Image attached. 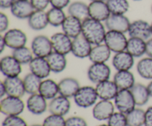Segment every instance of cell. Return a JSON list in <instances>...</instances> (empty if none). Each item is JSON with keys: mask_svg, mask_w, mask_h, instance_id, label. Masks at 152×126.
I'll return each instance as SVG.
<instances>
[{"mask_svg": "<svg viewBox=\"0 0 152 126\" xmlns=\"http://www.w3.org/2000/svg\"><path fill=\"white\" fill-rule=\"evenodd\" d=\"M106 32L105 25L102 22L90 17L83 22L82 35L93 46L104 43Z\"/></svg>", "mask_w": 152, "mask_h": 126, "instance_id": "1", "label": "cell"}, {"mask_svg": "<svg viewBox=\"0 0 152 126\" xmlns=\"http://www.w3.org/2000/svg\"><path fill=\"white\" fill-rule=\"evenodd\" d=\"M73 98L78 107L88 109L94 106L97 103L96 101L99 97L96 88L90 86H85L79 89Z\"/></svg>", "mask_w": 152, "mask_h": 126, "instance_id": "2", "label": "cell"}, {"mask_svg": "<svg viewBox=\"0 0 152 126\" xmlns=\"http://www.w3.org/2000/svg\"><path fill=\"white\" fill-rule=\"evenodd\" d=\"M25 107V103L20 97L6 96L0 102L1 112L6 117L19 116L24 112Z\"/></svg>", "mask_w": 152, "mask_h": 126, "instance_id": "3", "label": "cell"}, {"mask_svg": "<svg viewBox=\"0 0 152 126\" xmlns=\"http://www.w3.org/2000/svg\"><path fill=\"white\" fill-rule=\"evenodd\" d=\"M111 74V68L106 63H92L87 71L88 80L96 85L109 80Z\"/></svg>", "mask_w": 152, "mask_h": 126, "instance_id": "4", "label": "cell"}, {"mask_svg": "<svg viewBox=\"0 0 152 126\" xmlns=\"http://www.w3.org/2000/svg\"><path fill=\"white\" fill-rule=\"evenodd\" d=\"M128 38L123 32L108 30L104 43L108 46L112 53H117L126 50Z\"/></svg>", "mask_w": 152, "mask_h": 126, "instance_id": "5", "label": "cell"}, {"mask_svg": "<svg viewBox=\"0 0 152 126\" xmlns=\"http://www.w3.org/2000/svg\"><path fill=\"white\" fill-rule=\"evenodd\" d=\"M31 49L35 56L45 58L53 52L50 38L44 35L34 37L31 41Z\"/></svg>", "mask_w": 152, "mask_h": 126, "instance_id": "6", "label": "cell"}, {"mask_svg": "<svg viewBox=\"0 0 152 126\" xmlns=\"http://www.w3.org/2000/svg\"><path fill=\"white\" fill-rule=\"evenodd\" d=\"M114 106L120 112L127 114L136 108L131 90H120L114 98Z\"/></svg>", "mask_w": 152, "mask_h": 126, "instance_id": "7", "label": "cell"}, {"mask_svg": "<svg viewBox=\"0 0 152 126\" xmlns=\"http://www.w3.org/2000/svg\"><path fill=\"white\" fill-rule=\"evenodd\" d=\"M7 47L15 50L26 46L28 37L22 30L13 28L6 31L3 35Z\"/></svg>", "mask_w": 152, "mask_h": 126, "instance_id": "8", "label": "cell"}, {"mask_svg": "<svg viewBox=\"0 0 152 126\" xmlns=\"http://www.w3.org/2000/svg\"><path fill=\"white\" fill-rule=\"evenodd\" d=\"M129 36L132 38H137L144 41H148L151 38V24L142 19H138L131 22L129 31Z\"/></svg>", "mask_w": 152, "mask_h": 126, "instance_id": "9", "label": "cell"}, {"mask_svg": "<svg viewBox=\"0 0 152 126\" xmlns=\"http://www.w3.org/2000/svg\"><path fill=\"white\" fill-rule=\"evenodd\" d=\"M50 38L53 51L65 55L71 53L73 39L67 35L65 32H56L53 34Z\"/></svg>", "mask_w": 152, "mask_h": 126, "instance_id": "10", "label": "cell"}, {"mask_svg": "<svg viewBox=\"0 0 152 126\" xmlns=\"http://www.w3.org/2000/svg\"><path fill=\"white\" fill-rule=\"evenodd\" d=\"M0 70L5 78L17 77L22 72V64L13 55H6L0 60Z\"/></svg>", "mask_w": 152, "mask_h": 126, "instance_id": "11", "label": "cell"}, {"mask_svg": "<svg viewBox=\"0 0 152 126\" xmlns=\"http://www.w3.org/2000/svg\"><path fill=\"white\" fill-rule=\"evenodd\" d=\"M131 22L129 18L125 15L111 14L105 22V27L108 30L117 31V32H128L130 27Z\"/></svg>", "mask_w": 152, "mask_h": 126, "instance_id": "12", "label": "cell"}, {"mask_svg": "<svg viewBox=\"0 0 152 126\" xmlns=\"http://www.w3.org/2000/svg\"><path fill=\"white\" fill-rule=\"evenodd\" d=\"M114 103L111 100H100L93 106L92 114L96 120H108L110 117L114 113Z\"/></svg>", "mask_w": 152, "mask_h": 126, "instance_id": "13", "label": "cell"}, {"mask_svg": "<svg viewBox=\"0 0 152 126\" xmlns=\"http://www.w3.org/2000/svg\"><path fill=\"white\" fill-rule=\"evenodd\" d=\"M3 82L5 86L7 96L22 98L26 93L23 79L19 76L5 78Z\"/></svg>", "mask_w": 152, "mask_h": 126, "instance_id": "14", "label": "cell"}, {"mask_svg": "<svg viewBox=\"0 0 152 126\" xmlns=\"http://www.w3.org/2000/svg\"><path fill=\"white\" fill-rule=\"evenodd\" d=\"M26 106L32 114L41 115L48 109L47 100L39 93L31 94L27 100Z\"/></svg>", "mask_w": 152, "mask_h": 126, "instance_id": "15", "label": "cell"}, {"mask_svg": "<svg viewBox=\"0 0 152 126\" xmlns=\"http://www.w3.org/2000/svg\"><path fill=\"white\" fill-rule=\"evenodd\" d=\"M71 104L69 98L62 95H58L50 100L48 104V111L52 114L65 116L71 109Z\"/></svg>", "mask_w": 152, "mask_h": 126, "instance_id": "16", "label": "cell"}, {"mask_svg": "<svg viewBox=\"0 0 152 126\" xmlns=\"http://www.w3.org/2000/svg\"><path fill=\"white\" fill-rule=\"evenodd\" d=\"M134 57L126 50L115 53L112 58V65L117 71H129L134 65Z\"/></svg>", "mask_w": 152, "mask_h": 126, "instance_id": "17", "label": "cell"}, {"mask_svg": "<svg viewBox=\"0 0 152 126\" xmlns=\"http://www.w3.org/2000/svg\"><path fill=\"white\" fill-rule=\"evenodd\" d=\"M89 17L99 22H105L111 15L106 1H91L88 4Z\"/></svg>", "mask_w": 152, "mask_h": 126, "instance_id": "18", "label": "cell"}, {"mask_svg": "<svg viewBox=\"0 0 152 126\" xmlns=\"http://www.w3.org/2000/svg\"><path fill=\"white\" fill-rule=\"evenodd\" d=\"M10 9L12 15L19 19H28L36 10L30 0H16Z\"/></svg>", "mask_w": 152, "mask_h": 126, "instance_id": "19", "label": "cell"}, {"mask_svg": "<svg viewBox=\"0 0 152 126\" xmlns=\"http://www.w3.org/2000/svg\"><path fill=\"white\" fill-rule=\"evenodd\" d=\"M92 47L93 45L83 35H81L73 39L71 53L76 58H86L89 57Z\"/></svg>", "mask_w": 152, "mask_h": 126, "instance_id": "20", "label": "cell"}, {"mask_svg": "<svg viewBox=\"0 0 152 126\" xmlns=\"http://www.w3.org/2000/svg\"><path fill=\"white\" fill-rule=\"evenodd\" d=\"M62 32L72 39L82 35L83 30V21L74 16L68 15L62 26Z\"/></svg>", "mask_w": 152, "mask_h": 126, "instance_id": "21", "label": "cell"}, {"mask_svg": "<svg viewBox=\"0 0 152 126\" xmlns=\"http://www.w3.org/2000/svg\"><path fill=\"white\" fill-rule=\"evenodd\" d=\"M28 65L30 72L42 80L47 78L51 72L48 62L45 58L35 56Z\"/></svg>", "mask_w": 152, "mask_h": 126, "instance_id": "22", "label": "cell"}, {"mask_svg": "<svg viewBox=\"0 0 152 126\" xmlns=\"http://www.w3.org/2000/svg\"><path fill=\"white\" fill-rule=\"evenodd\" d=\"M95 88L99 99L105 100H114L120 91L115 83L110 80L96 84Z\"/></svg>", "mask_w": 152, "mask_h": 126, "instance_id": "23", "label": "cell"}, {"mask_svg": "<svg viewBox=\"0 0 152 126\" xmlns=\"http://www.w3.org/2000/svg\"><path fill=\"white\" fill-rule=\"evenodd\" d=\"M59 94L68 98L74 97L80 88L79 81L74 78H65L59 83Z\"/></svg>", "mask_w": 152, "mask_h": 126, "instance_id": "24", "label": "cell"}, {"mask_svg": "<svg viewBox=\"0 0 152 126\" xmlns=\"http://www.w3.org/2000/svg\"><path fill=\"white\" fill-rule=\"evenodd\" d=\"M111 53L105 43L94 45L89 55V60L92 63H106L110 59Z\"/></svg>", "mask_w": 152, "mask_h": 126, "instance_id": "25", "label": "cell"}, {"mask_svg": "<svg viewBox=\"0 0 152 126\" xmlns=\"http://www.w3.org/2000/svg\"><path fill=\"white\" fill-rule=\"evenodd\" d=\"M113 81L115 83L119 90H130L136 84L134 74L129 71H117L114 76Z\"/></svg>", "mask_w": 152, "mask_h": 126, "instance_id": "26", "label": "cell"}, {"mask_svg": "<svg viewBox=\"0 0 152 126\" xmlns=\"http://www.w3.org/2000/svg\"><path fill=\"white\" fill-rule=\"evenodd\" d=\"M28 26L35 31L42 30L49 24L47 12L45 10H35L28 19Z\"/></svg>", "mask_w": 152, "mask_h": 126, "instance_id": "27", "label": "cell"}, {"mask_svg": "<svg viewBox=\"0 0 152 126\" xmlns=\"http://www.w3.org/2000/svg\"><path fill=\"white\" fill-rule=\"evenodd\" d=\"M46 58L50 66V70L53 73H61L66 69L68 61H67L66 55H65L53 51Z\"/></svg>", "mask_w": 152, "mask_h": 126, "instance_id": "28", "label": "cell"}, {"mask_svg": "<svg viewBox=\"0 0 152 126\" xmlns=\"http://www.w3.org/2000/svg\"><path fill=\"white\" fill-rule=\"evenodd\" d=\"M39 93L46 100H52L59 94L58 83L48 78L43 79L40 85Z\"/></svg>", "mask_w": 152, "mask_h": 126, "instance_id": "29", "label": "cell"}, {"mask_svg": "<svg viewBox=\"0 0 152 126\" xmlns=\"http://www.w3.org/2000/svg\"><path fill=\"white\" fill-rule=\"evenodd\" d=\"M130 90L137 106H145L151 97L147 86L142 84H135Z\"/></svg>", "mask_w": 152, "mask_h": 126, "instance_id": "30", "label": "cell"}, {"mask_svg": "<svg viewBox=\"0 0 152 126\" xmlns=\"http://www.w3.org/2000/svg\"><path fill=\"white\" fill-rule=\"evenodd\" d=\"M126 50L133 57H142L146 53V41L140 38L130 37L128 40Z\"/></svg>", "mask_w": 152, "mask_h": 126, "instance_id": "31", "label": "cell"}, {"mask_svg": "<svg viewBox=\"0 0 152 126\" xmlns=\"http://www.w3.org/2000/svg\"><path fill=\"white\" fill-rule=\"evenodd\" d=\"M68 14L74 16L81 21L89 18L88 4L81 1H75L71 2L68 7Z\"/></svg>", "mask_w": 152, "mask_h": 126, "instance_id": "32", "label": "cell"}, {"mask_svg": "<svg viewBox=\"0 0 152 126\" xmlns=\"http://www.w3.org/2000/svg\"><path fill=\"white\" fill-rule=\"evenodd\" d=\"M42 81V79L33 74L32 72L27 74L23 78L24 85H25V91L27 94H29L31 95V94L39 93Z\"/></svg>", "mask_w": 152, "mask_h": 126, "instance_id": "33", "label": "cell"}, {"mask_svg": "<svg viewBox=\"0 0 152 126\" xmlns=\"http://www.w3.org/2000/svg\"><path fill=\"white\" fill-rule=\"evenodd\" d=\"M47 15L49 24L55 27L62 26L67 17L63 9L53 7L47 12Z\"/></svg>", "mask_w": 152, "mask_h": 126, "instance_id": "34", "label": "cell"}, {"mask_svg": "<svg viewBox=\"0 0 152 126\" xmlns=\"http://www.w3.org/2000/svg\"><path fill=\"white\" fill-rule=\"evenodd\" d=\"M137 71L141 78L145 80H152V58H143L138 61Z\"/></svg>", "mask_w": 152, "mask_h": 126, "instance_id": "35", "label": "cell"}, {"mask_svg": "<svg viewBox=\"0 0 152 126\" xmlns=\"http://www.w3.org/2000/svg\"><path fill=\"white\" fill-rule=\"evenodd\" d=\"M106 3L111 14L125 15L130 8L128 0H107Z\"/></svg>", "mask_w": 152, "mask_h": 126, "instance_id": "36", "label": "cell"}, {"mask_svg": "<svg viewBox=\"0 0 152 126\" xmlns=\"http://www.w3.org/2000/svg\"><path fill=\"white\" fill-rule=\"evenodd\" d=\"M145 111L140 108H135L134 110L126 114L128 126H144L145 124Z\"/></svg>", "mask_w": 152, "mask_h": 126, "instance_id": "37", "label": "cell"}, {"mask_svg": "<svg viewBox=\"0 0 152 126\" xmlns=\"http://www.w3.org/2000/svg\"><path fill=\"white\" fill-rule=\"evenodd\" d=\"M12 55L22 65L29 64L31 60L34 58V53L31 49L28 47H20V48L15 49L12 51Z\"/></svg>", "mask_w": 152, "mask_h": 126, "instance_id": "38", "label": "cell"}, {"mask_svg": "<svg viewBox=\"0 0 152 126\" xmlns=\"http://www.w3.org/2000/svg\"><path fill=\"white\" fill-rule=\"evenodd\" d=\"M109 126H128L126 114L122 112H114L108 120Z\"/></svg>", "mask_w": 152, "mask_h": 126, "instance_id": "39", "label": "cell"}, {"mask_svg": "<svg viewBox=\"0 0 152 126\" xmlns=\"http://www.w3.org/2000/svg\"><path fill=\"white\" fill-rule=\"evenodd\" d=\"M65 120L63 116L50 114L43 121V126H65Z\"/></svg>", "mask_w": 152, "mask_h": 126, "instance_id": "40", "label": "cell"}, {"mask_svg": "<svg viewBox=\"0 0 152 126\" xmlns=\"http://www.w3.org/2000/svg\"><path fill=\"white\" fill-rule=\"evenodd\" d=\"M1 126H28L26 121L19 116H7Z\"/></svg>", "mask_w": 152, "mask_h": 126, "instance_id": "41", "label": "cell"}, {"mask_svg": "<svg viewBox=\"0 0 152 126\" xmlns=\"http://www.w3.org/2000/svg\"><path fill=\"white\" fill-rule=\"evenodd\" d=\"M65 126H88V123L84 118L78 116H73L66 119Z\"/></svg>", "mask_w": 152, "mask_h": 126, "instance_id": "42", "label": "cell"}, {"mask_svg": "<svg viewBox=\"0 0 152 126\" xmlns=\"http://www.w3.org/2000/svg\"><path fill=\"white\" fill-rule=\"evenodd\" d=\"M36 10H45L50 4V0H30Z\"/></svg>", "mask_w": 152, "mask_h": 126, "instance_id": "43", "label": "cell"}, {"mask_svg": "<svg viewBox=\"0 0 152 126\" xmlns=\"http://www.w3.org/2000/svg\"><path fill=\"white\" fill-rule=\"evenodd\" d=\"M9 19L6 14L1 12L0 13V32L4 33L8 30L9 27Z\"/></svg>", "mask_w": 152, "mask_h": 126, "instance_id": "44", "label": "cell"}, {"mask_svg": "<svg viewBox=\"0 0 152 126\" xmlns=\"http://www.w3.org/2000/svg\"><path fill=\"white\" fill-rule=\"evenodd\" d=\"M71 4V0H50V4L53 7L64 9Z\"/></svg>", "mask_w": 152, "mask_h": 126, "instance_id": "45", "label": "cell"}, {"mask_svg": "<svg viewBox=\"0 0 152 126\" xmlns=\"http://www.w3.org/2000/svg\"><path fill=\"white\" fill-rule=\"evenodd\" d=\"M144 126H152V106L148 107L145 111Z\"/></svg>", "mask_w": 152, "mask_h": 126, "instance_id": "46", "label": "cell"}, {"mask_svg": "<svg viewBox=\"0 0 152 126\" xmlns=\"http://www.w3.org/2000/svg\"><path fill=\"white\" fill-rule=\"evenodd\" d=\"M16 0H0V7L1 9H8L11 7Z\"/></svg>", "mask_w": 152, "mask_h": 126, "instance_id": "47", "label": "cell"}, {"mask_svg": "<svg viewBox=\"0 0 152 126\" xmlns=\"http://www.w3.org/2000/svg\"><path fill=\"white\" fill-rule=\"evenodd\" d=\"M145 54L148 57L152 58V37L148 41H146V53Z\"/></svg>", "mask_w": 152, "mask_h": 126, "instance_id": "48", "label": "cell"}, {"mask_svg": "<svg viewBox=\"0 0 152 126\" xmlns=\"http://www.w3.org/2000/svg\"><path fill=\"white\" fill-rule=\"evenodd\" d=\"M6 95H7V92H6L5 86H4V82L1 81V82L0 83V97H1V98H3V97Z\"/></svg>", "mask_w": 152, "mask_h": 126, "instance_id": "49", "label": "cell"}, {"mask_svg": "<svg viewBox=\"0 0 152 126\" xmlns=\"http://www.w3.org/2000/svg\"><path fill=\"white\" fill-rule=\"evenodd\" d=\"M5 47H7L5 44V41H4L3 35L0 36V53H2L4 52Z\"/></svg>", "mask_w": 152, "mask_h": 126, "instance_id": "50", "label": "cell"}, {"mask_svg": "<svg viewBox=\"0 0 152 126\" xmlns=\"http://www.w3.org/2000/svg\"><path fill=\"white\" fill-rule=\"evenodd\" d=\"M147 87H148V91H149L150 96L152 97V80L151 81V82L148 84Z\"/></svg>", "mask_w": 152, "mask_h": 126, "instance_id": "51", "label": "cell"}, {"mask_svg": "<svg viewBox=\"0 0 152 126\" xmlns=\"http://www.w3.org/2000/svg\"><path fill=\"white\" fill-rule=\"evenodd\" d=\"M91 1H106L107 0H90Z\"/></svg>", "mask_w": 152, "mask_h": 126, "instance_id": "52", "label": "cell"}, {"mask_svg": "<svg viewBox=\"0 0 152 126\" xmlns=\"http://www.w3.org/2000/svg\"><path fill=\"white\" fill-rule=\"evenodd\" d=\"M31 126H43L42 125H40V124H34V125H32Z\"/></svg>", "mask_w": 152, "mask_h": 126, "instance_id": "53", "label": "cell"}, {"mask_svg": "<svg viewBox=\"0 0 152 126\" xmlns=\"http://www.w3.org/2000/svg\"><path fill=\"white\" fill-rule=\"evenodd\" d=\"M98 126H109V125H108V124H102V125H99Z\"/></svg>", "mask_w": 152, "mask_h": 126, "instance_id": "54", "label": "cell"}, {"mask_svg": "<svg viewBox=\"0 0 152 126\" xmlns=\"http://www.w3.org/2000/svg\"><path fill=\"white\" fill-rule=\"evenodd\" d=\"M151 33H152V23L151 24Z\"/></svg>", "mask_w": 152, "mask_h": 126, "instance_id": "55", "label": "cell"}, {"mask_svg": "<svg viewBox=\"0 0 152 126\" xmlns=\"http://www.w3.org/2000/svg\"><path fill=\"white\" fill-rule=\"evenodd\" d=\"M133 1H141V0H133Z\"/></svg>", "mask_w": 152, "mask_h": 126, "instance_id": "56", "label": "cell"}, {"mask_svg": "<svg viewBox=\"0 0 152 126\" xmlns=\"http://www.w3.org/2000/svg\"><path fill=\"white\" fill-rule=\"evenodd\" d=\"M151 13H152V4H151Z\"/></svg>", "mask_w": 152, "mask_h": 126, "instance_id": "57", "label": "cell"}]
</instances>
